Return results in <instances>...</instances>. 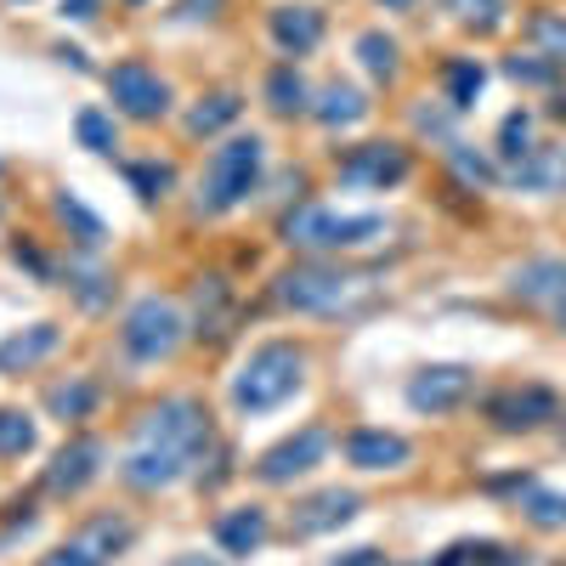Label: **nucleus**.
Listing matches in <instances>:
<instances>
[{"label": "nucleus", "instance_id": "f257e3e1", "mask_svg": "<svg viewBox=\"0 0 566 566\" xmlns=\"http://www.w3.org/2000/svg\"><path fill=\"white\" fill-rule=\"evenodd\" d=\"M301 386H306V352L290 346V340H266L244 357L239 374H232V408L239 413H272Z\"/></svg>", "mask_w": 566, "mask_h": 566}, {"label": "nucleus", "instance_id": "f03ea898", "mask_svg": "<svg viewBox=\"0 0 566 566\" xmlns=\"http://www.w3.org/2000/svg\"><path fill=\"white\" fill-rule=\"evenodd\" d=\"M261 159H266V142L250 130V136H227L221 148L210 154L205 176H199V210L205 216H227V210H239L250 193H255V181H261Z\"/></svg>", "mask_w": 566, "mask_h": 566}, {"label": "nucleus", "instance_id": "7ed1b4c3", "mask_svg": "<svg viewBox=\"0 0 566 566\" xmlns=\"http://www.w3.org/2000/svg\"><path fill=\"white\" fill-rule=\"evenodd\" d=\"M136 442L170 448V453H181L187 464H199V459L210 453V442H216V431H210V408L193 402V397H170V402H159V408L142 413Z\"/></svg>", "mask_w": 566, "mask_h": 566}, {"label": "nucleus", "instance_id": "20e7f679", "mask_svg": "<svg viewBox=\"0 0 566 566\" xmlns=\"http://www.w3.org/2000/svg\"><path fill=\"white\" fill-rule=\"evenodd\" d=\"M283 239L295 250H363L374 239H386V216H335V210H290L283 216Z\"/></svg>", "mask_w": 566, "mask_h": 566}, {"label": "nucleus", "instance_id": "39448f33", "mask_svg": "<svg viewBox=\"0 0 566 566\" xmlns=\"http://www.w3.org/2000/svg\"><path fill=\"white\" fill-rule=\"evenodd\" d=\"M181 312L170 306V301H159V295H148V301H136L130 312H125V323H119V346H125V357L130 363H159V357H170L176 346H181Z\"/></svg>", "mask_w": 566, "mask_h": 566}, {"label": "nucleus", "instance_id": "423d86ee", "mask_svg": "<svg viewBox=\"0 0 566 566\" xmlns=\"http://www.w3.org/2000/svg\"><path fill=\"white\" fill-rule=\"evenodd\" d=\"M352 283L340 266H323V261H306V266H290L277 277V306H290V312H335L346 295H352Z\"/></svg>", "mask_w": 566, "mask_h": 566}, {"label": "nucleus", "instance_id": "0eeeda50", "mask_svg": "<svg viewBox=\"0 0 566 566\" xmlns=\"http://www.w3.org/2000/svg\"><path fill=\"white\" fill-rule=\"evenodd\" d=\"M413 170V154L402 148V142H363V148H346L335 176L346 187H363V193H386V187L408 181Z\"/></svg>", "mask_w": 566, "mask_h": 566}, {"label": "nucleus", "instance_id": "6e6552de", "mask_svg": "<svg viewBox=\"0 0 566 566\" xmlns=\"http://www.w3.org/2000/svg\"><path fill=\"white\" fill-rule=\"evenodd\" d=\"M108 97H114V108L130 114V119H159V114L170 108V85H165L148 63H142V57H125V63L108 69Z\"/></svg>", "mask_w": 566, "mask_h": 566}, {"label": "nucleus", "instance_id": "1a4fd4ad", "mask_svg": "<svg viewBox=\"0 0 566 566\" xmlns=\"http://www.w3.org/2000/svg\"><path fill=\"white\" fill-rule=\"evenodd\" d=\"M328 442H335V437H328L323 424H306V431L283 437L277 448H266V453L255 459V482H266V488H283V482L306 476V470H317V464H323Z\"/></svg>", "mask_w": 566, "mask_h": 566}, {"label": "nucleus", "instance_id": "9d476101", "mask_svg": "<svg viewBox=\"0 0 566 566\" xmlns=\"http://www.w3.org/2000/svg\"><path fill=\"white\" fill-rule=\"evenodd\" d=\"M103 442L97 437H74L52 464H45V476H40V488L45 493H52V499H74V493H85L91 482H97L103 476Z\"/></svg>", "mask_w": 566, "mask_h": 566}, {"label": "nucleus", "instance_id": "9b49d317", "mask_svg": "<svg viewBox=\"0 0 566 566\" xmlns=\"http://www.w3.org/2000/svg\"><path fill=\"white\" fill-rule=\"evenodd\" d=\"M470 386H476V374H470L464 363H431V368H419L413 380H408V408L419 413H453Z\"/></svg>", "mask_w": 566, "mask_h": 566}, {"label": "nucleus", "instance_id": "f8f14e48", "mask_svg": "<svg viewBox=\"0 0 566 566\" xmlns=\"http://www.w3.org/2000/svg\"><path fill=\"white\" fill-rule=\"evenodd\" d=\"M555 391H544V386H510V391H499L493 402H488V419L499 424V431H538V424H549L555 419Z\"/></svg>", "mask_w": 566, "mask_h": 566}, {"label": "nucleus", "instance_id": "ddd939ff", "mask_svg": "<svg viewBox=\"0 0 566 566\" xmlns=\"http://www.w3.org/2000/svg\"><path fill=\"white\" fill-rule=\"evenodd\" d=\"M357 510H363V499H357L352 488H323V493H312V499L295 504L290 533H295V538H317V533H328V527H346Z\"/></svg>", "mask_w": 566, "mask_h": 566}, {"label": "nucleus", "instance_id": "4468645a", "mask_svg": "<svg viewBox=\"0 0 566 566\" xmlns=\"http://www.w3.org/2000/svg\"><path fill=\"white\" fill-rule=\"evenodd\" d=\"M340 453H346V464H357V470H402V464L413 459L408 437H397V431H374V424H357V431H346Z\"/></svg>", "mask_w": 566, "mask_h": 566}, {"label": "nucleus", "instance_id": "2eb2a0df", "mask_svg": "<svg viewBox=\"0 0 566 566\" xmlns=\"http://www.w3.org/2000/svg\"><path fill=\"white\" fill-rule=\"evenodd\" d=\"M510 295L527 301V306H560V301H566V261H560V255L527 261L522 272L510 277Z\"/></svg>", "mask_w": 566, "mask_h": 566}, {"label": "nucleus", "instance_id": "dca6fc26", "mask_svg": "<svg viewBox=\"0 0 566 566\" xmlns=\"http://www.w3.org/2000/svg\"><path fill=\"white\" fill-rule=\"evenodd\" d=\"M266 533H272V522H266V510L261 504H239V510H227L221 522H216V544L227 549V555H255L261 544H266Z\"/></svg>", "mask_w": 566, "mask_h": 566}, {"label": "nucleus", "instance_id": "f3484780", "mask_svg": "<svg viewBox=\"0 0 566 566\" xmlns=\"http://www.w3.org/2000/svg\"><path fill=\"white\" fill-rule=\"evenodd\" d=\"M272 40L283 57H306L323 40V12L317 7H272Z\"/></svg>", "mask_w": 566, "mask_h": 566}, {"label": "nucleus", "instance_id": "a211bd4d", "mask_svg": "<svg viewBox=\"0 0 566 566\" xmlns=\"http://www.w3.org/2000/svg\"><path fill=\"white\" fill-rule=\"evenodd\" d=\"M57 346H63V328L57 323H34V328H23V335L0 340V374H23V368L45 363Z\"/></svg>", "mask_w": 566, "mask_h": 566}, {"label": "nucleus", "instance_id": "6ab92c4d", "mask_svg": "<svg viewBox=\"0 0 566 566\" xmlns=\"http://www.w3.org/2000/svg\"><path fill=\"white\" fill-rule=\"evenodd\" d=\"M515 187H527V193H560L566 187V148H527L510 170Z\"/></svg>", "mask_w": 566, "mask_h": 566}, {"label": "nucleus", "instance_id": "aec40b11", "mask_svg": "<svg viewBox=\"0 0 566 566\" xmlns=\"http://www.w3.org/2000/svg\"><path fill=\"white\" fill-rule=\"evenodd\" d=\"M97 380H85V374H69V380H57L52 391H45V408H52L63 424H74V419H91V408H97Z\"/></svg>", "mask_w": 566, "mask_h": 566}, {"label": "nucleus", "instance_id": "412c9836", "mask_svg": "<svg viewBox=\"0 0 566 566\" xmlns=\"http://www.w3.org/2000/svg\"><path fill=\"white\" fill-rule=\"evenodd\" d=\"M317 125H328V130H340V125H357L363 114H368V103H363V91H352V85H323V97H317Z\"/></svg>", "mask_w": 566, "mask_h": 566}, {"label": "nucleus", "instance_id": "4be33fe9", "mask_svg": "<svg viewBox=\"0 0 566 566\" xmlns=\"http://www.w3.org/2000/svg\"><path fill=\"white\" fill-rule=\"evenodd\" d=\"M266 108H272V114H283V119L312 108V103H306V80L295 74V63H283V69H272V74H266Z\"/></svg>", "mask_w": 566, "mask_h": 566}, {"label": "nucleus", "instance_id": "5701e85b", "mask_svg": "<svg viewBox=\"0 0 566 566\" xmlns=\"http://www.w3.org/2000/svg\"><path fill=\"white\" fill-rule=\"evenodd\" d=\"M239 114H244L239 91H216V97H205L193 114H187V136H216L221 125H232Z\"/></svg>", "mask_w": 566, "mask_h": 566}, {"label": "nucleus", "instance_id": "b1692460", "mask_svg": "<svg viewBox=\"0 0 566 566\" xmlns=\"http://www.w3.org/2000/svg\"><path fill=\"white\" fill-rule=\"evenodd\" d=\"M437 566H522L510 544H493V538H476V544H453Z\"/></svg>", "mask_w": 566, "mask_h": 566}, {"label": "nucleus", "instance_id": "393cba45", "mask_svg": "<svg viewBox=\"0 0 566 566\" xmlns=\"http://www.w3.org/2000/svg\"><path fill=\"white\" fill-rule=\"evenodd\" d=\"M74 136H80V148H91V154H114L119 148V130H114V119L103 108H80L74 114Z\"/></svg>", "mask_w": 566, "mask_h": 566}, {"label": "nucleus", "instance_id": "a878e982", "mask_svg": "<svg viewBox=\"0 0 566 566\" xmlns=\"http://www.w3.org/2000/svg\"><path fill=\"white\" fill-rule=\"evenodd\" d=\"M357 57H363V69H368L374 80H391V74H397V40L380 34V29H368V34L357 40Z\"/></svg>", "mask_w": 566, "mask_h": 566}, {"label": "nucleus", "instance_id": "bb28decb", "mask_svg": "<svg viewBox=\"0 0 566 566\" xmlns=\"http://www.w3.org/2000/svg\"><path fill=\"white\" fill-rule=\"evenodd\" d=\"M80 544L91 549V555H119L125 544H130V522H114V515H97V522H91L85 533H80Z\"/></svg>", "mask_w": 566, "mask_h": 566}, {"label": "nucleus", "instance_id": "cd10ccee", "mask_svg": "<svg viewBox=\"0 0 566 566\" xmlns=\"http://www.w3.org/2000/svg\"><path fill=\"white\" fill-rule=\"evenodd\" d=\"M533 45L555 69H566V12H538L533 18Z\"/></svg>", "mask_w": 566, "mask_h": 566}, {"label": "nucleus", "instance_id": "c85d7f7f", "mask_svg": "<svg viewBox=\"0 0 566 566\" xmlns=\"http://www.w3.org/2000/svg\"><path fill=\"white\" fill-rule=\"evenodd\" d=\"M482 63H470V57H459V63H448V103L453 108H470V103H476L482 97Z\"/></svg>", "mask_w": 566, "mask_h": 566}, {"label": "nucleus", "instance_id": "c756f323", "mask_svg": "<svg viewBox=\"0 0 566 566\" xmlns=\"http://www.w3.org/2000/svg\"><path fill=\"white\" fill-rule=\"evenodd\" d=\"M34 448V419L18 408H0V459H18Z\"/></svg>", "mask_w": 566, "mask_h": 566}, {"label": "nucleus", "instance_id": "7c9ffc66", "mask_svg": "<svg viewBox=\"0 0 566 566\" xmlns=\"http://www.w3.org/2000/svg\"><path fill=\"white\" fill-rule=\"evenodd\" d=\"M522 510H527V522H533V527H544V533L566 527V493H544V488H533Z\"/></svg>", "mask_w": 566, "mask_h": 566}, {"label": "nucleus", "instance_id": "2f4dec72", "mask_svg": "<svg viewBox=\"0 0 566 566\" xmlns=\"http://www.w3.org/2000/svg\"><path fill=\"white\" fill-rule=\"evenodd\" d=\"M448 12L464 23V29H493L504 18V0H448Z\"/></svg>", "mask_w": 566, "mask_h": 566}, {"label": "nucleus", "instance_id": "473e14b6", "mask_svg": "<svg viewBox=\"0 0 566 566\" xmlns=\"http://www.w3.org/2000/svg\"><path fill=\"white\" fill-rule=\"evenodd\" d=\"M527 148H533V119H527V114H510V119L499 125V154L515 165Z\"/></svg>", "mask_w": 566, "mask_h": 566}, {"label": "nucleus", "instance_id": "72a5a7b5", "mask_svg": "<svg viewBox=\"0 0 566 566\" xmlns=\"http://www.w3.org/2000/svg\"><path fill=\"white\" fill-rule=\"evenodd\" d=\"M125 176H130V187H136V199H148V205L165 199V187H170V170H165V165H130Z\"/></svg>", "mask_w": 566, "mask_h": 566}, {"label": "nucleus", "instance_id": "f704fd0d", "mask_svg": "<svg viewBox=\"0 0 566 566\" xmlns=\"http://www.w3.org/2000/svg\"><path fill=\"white\" fill-rule=\"evenodd\" d=\"M57 216H63L69 227H80V232H85V244H103V221L91 216V210H80V199H69V193H63V199H57Z\"/></svg>", "mask_w": 566, "mask_h": 566}, {"label": "nucleus", "instance_id": "c9c22d12", "mask_svg": "<svg viewBox=\"0 0 566 566\" xmlns=\"http://www.w3.org/2000/svg\"><path fill=\"white\" fill-rule=\"evenodd\" d=\"M510 74L515 80H527V85H549L555 80V63L538 52V57H510Z\"/></svg>", "mask_w": 566, "mask_h": 566}, {"label": "nucleus", "instance_id": "e433bc0d", "mask_svg": "<svg viewBox=\"0 0 566 566\" xmlns=\"http://www.w3.org/2000/svg\"><path fill=\"white\" fill-rule=\"evenodd\" d=\"M40 566H103V555H91V549L74 538V544H63V549H52V555H40Z\"/></svg>", "mask_w": 566, "mask_h": 566}, {"label": "nucleus", "instance_id": "4c0bfd02", "mask_svg": "<svg viewBox=\"0 0 566 566\" xmlns=\"http://www.w3.org/2000/svg\"><path fill=\"white\" fill-rule=\"evenodd\" d=\"M448 154H453V165H459V170H464L470 181H499V170H493L488 159H470V154L459 148V142H453V148H448Z\"/></svg>", "mask_w": 566, "mask_h": 566}, {"label": "nucleus", "instance_id": "58836bf2", "mask_svg": "<svg viewBox=\"0 0 566 566\" xmlns=\"http://www.w3.org/2000/svg\"><path fill=\"white\" fill-rule=\"evenodd\" d=\"M335 566H386V555H380V549H352V555L335 560Z\"/></svg>", "mask_w": 566, "mask_h": 566}, {"label": "nucleus", "instance_id": "ea45409f", "mask_svg": "<svg viewBox=\"0 0 566 566\" xmlns=\"http://www.w3.org/2000/svg\"><path fill=\"white\" fill-rule=\"evenodd\" d=\"M91 7H97V0H63V12H69V18H97Z\"/></svg>", "mask_w": 566, "mask_h": 566}, {"label": "nucleus", "instance_id": "a19ab883", "mask_svg": "<svg viewBox=\"0 0 566 566\" xmlns=\"http://www.w3.org/2000/svg\"><path fill=\"white\" fill-rule=\"evenodd\" d=\"M170 566H216V560H205V555H176Z\"/></svg>", "mask_w": 566, "mask_h": 566}, {"label": "nucleus", "instance_id": "79ce46f5", "mask_svg": "<svg viewBox=\"0 0 566 566\" xmlns=\"http://www.w3.org/2000/svg\"><path fill=\"white\" fill-rule=\"evenodd\" d=\"M555 323H560V335H566V301H560V306H555Z\"/></svg>", "mask_w": 566, "mask_h": 566}, {"label": "nucleus", "instance_id": "37998d69", "mask_svg": "<svg viewBox=\"0 0 566 566\" xmlns=\"http://www.w3.org/2000/svg\"><path fill=\"white\" fill-rule=\"evenodd\" d=\"M380 7H408V0H380Z\"/></svg>", "mask_w": 566, "mask_h": 566}, {"label": "nucleus", "instance_id": "c03bdc74", "mask_svg": "<svg viewBox=\"0 0 566 566\" xmlns=\"http://www.w3.org/2000/svg\"><path fill=\"white\" fill-rule=\"evenodd\" d=\"M125 7H142V0H125Z\"/></svg>", "mask_w": 566, "mask_h": 566}, {"label": "nucleus", "instance_id": "a18cd8bd", "mask_svg": "<svg viewBox=\"0 0 566 566\" xmlns=\"http://www.w3.org/2000/svg\"><path fill=\"white\" fill-rule=\"evenodd\" d=\"M560 119H566V103H560Z\"/></svg>", "mask_w": 566, "mask_h": 566}, {"label": "nucleus", "instance_id": "49530a36", "mask_svg": "<svg viewBox=\"0 0 566 566\" xmlns=\"http://www.w3.org/2000/svg\"><path fill=\"white\" fill-rule=\"evenodd\" d=\"M431 566H437V560H431Z\"/></svg>", "mask_w": 566, "mask_h": 566}]
</instances>
